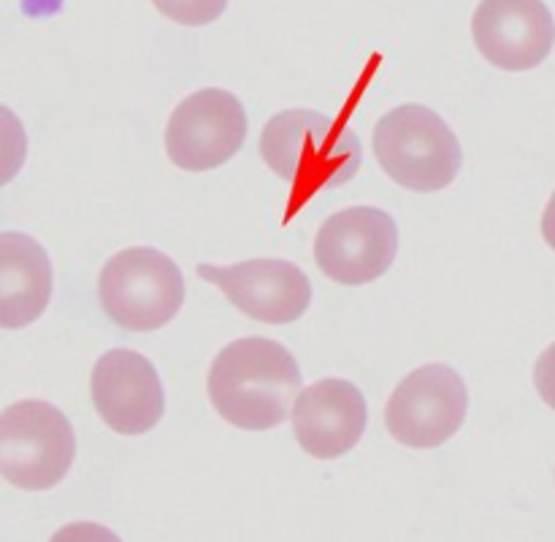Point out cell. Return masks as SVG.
<instances>
[{
  "label": "cell",
  "instance_id": "1",
  "mask_svg": "<svg viewBox=\"0 0 555 542\" xmlns=\"http://www.w3.org/2000/svg\"><path fill=\"white\" fill-rule=\"evenodd\" d=\"M260 157L291 188L287 217H293L320 190L356 179L363 152L358 136L336 117L312 108H291L266 122Z\"/></svg>",
  "mask_w": 555,
  "mask_h": 542
},
{
  "label": "cell",
  "instance_id": "2",
  "mask_svg": "<svg viewBox=\"0 0 555 542\" xmlns=\"http://www.w3.org/2000/svg\"><path fill=\"white\" fill-rule=\"evenodd\" d=\"M209 399L220 417L244 431H266L293 412L301 369L285 345L263 336L236 339L209 369Z\"/></svg>",
  "mask_w": 555,
  "mask_h": 542
},
{
  "label": "cell",
  "instance_id": "3",
  "mask_svg": "<svg viewBox=\"0 0 555 542\" xmlns=\"http://www.w3.org/2000/svg\"><path fill=\"white\" fill-rule=\"evenodd\" d=\"M374 155L385 173L412 193L444 190L459 177L464 160L450 125L421 103H404L379 119Z\"/></svg>",
  "mask_w": 555,
  "mask_h": 542
},
{
  "label": "cell",
  "instance_id": "4",
  "mask_svg": "<svg viewBox=\"0 0 555 542\" xmlns=\"http://www.w3.org/2000/svg\"><path fill=\"white\" fill-rule=\"evenodd\" d=\"M98 298L112 323L125 331H155L171 323L184 301V276L166 253L130 247L108 258Z\"/></svg>",
  "mask_w": 555,
  "mask_h": 542
},
{
  "label": "cell",
  "instance_id": "5",
  "mask_svg": "<svg viewBox=\"0 0 555 542\" xmlns=\"http://www.w3.org/2000/svg\"><path fill=\"white\" fill-rule=\"evenodd\" d=\"M74 455V428L57 406L41 399L5 406L0 417V472L11 486L25 491L57 486Z\"/></svg>",
  "mask_w": 555,
  "mask_h": 542
},
{
  "label": "cell",
  "instance_id": "6",
  "mask_svg": "<svg viewBox=\"0 0 555 542\" xmlns=\"http://www.w3.org/2000/svg\"><path fill=\"white\" fill-rule=\"evenodd\" d=\"M466 410L469 390L461 374L442 363H431L415 369L396 385L385 406V426L396 442L428 450L455 437L464 426Z\"/></svg>",
  "mask_w": 555,
  "mask_h": 542
},
{
  "label": "cell",
  "instance_id": "7",
  "mask_svg": "<svg viewBox=\"0 0 555 542\" xmlns=\"http://www.w3.org/2000/svg\"><path fill=\"white\" fill-rule=\"evenodd\" d=\"M399 253V228L385 209L350 206L320 225L314 238V263L339 285H369L393 266Z\"/></svg>",
  "mask_w": 555,
  "mask_h": 542
},
{
  "label": "cell",
  "instance_id": "8",
  "mask_svg": "<svg viewBox=\"0 0 555 542\" xmlns=\"http://www.w3.org/2000/svg\"><path fill=\"white\" fill-rule=\"evenodd\" d=\"M247 139V112L225 90H201L173 108L166 150L182 171H211L231 160Z\"/></svg>",
  "mask_w": 555,
  "mask_h": 542
},
{
  "label": "cell",
  "instance_id": "9",
  "mask_svg": "<svg viewBox=\"0 0 555 542\" xmlns=\"http://www.w3.org/2000/svg\"><path fill=\"white\" fill-rule=\"evenodd\" d=\"M198 274L220 287L233 307L260 323H296L312 301L309 276L296 263L280 258H255L233 266L204 263Z\"/></svg>",
  "mask_w": 555,
  "mask_h": 542
},
{
  "label": "cell",
  "instance_id": "10",
  "mask_svg": "<svg viewBox=\"0 0 555 542\" xmlns=\"http://www.w3.org/2000/svg\"><path fill=\"white\" fill-rule=\"evenodd\" d=\"M90 388L101 421L125 437L152 431L166 410L155 366L135 350H108L98 358Z\"/></svg>",
  "mask_w": 555,
  "mask_h": 542
},
{
  "label": "cell",
  "instance_id": "11",
  "mask_svg": "<svg viewBox=\"0 0 555 542\" xmlns=\"http://www.w3.org/2000/svg\"><path fill=\"white\" fill-rule=\"evenodd\" d=\"M472 36L488 63L502 70H531L551 54L555 22L542 0H482Z\"/></svg>",
  "mask_w": 555,
  "mask_h": 542
},
{
  "label": "cell",
  "instance_id": "12",
  "mask_svg": "<svg viewBox=\"0 0 555 542\" xmlns=\"http://www.w3.org/2000/svg\"><path fill=\"white\" fill-rule=\"evenodd\" d=\"M293 431L312 459H339L366 431V399L347 379H320L304 388L293 404Z\"/></svg>",
  "mask_w": 555,
  "mask_h": 542
},
{
  "label": "cell",
  "instance_id": "13",
  "mask_svg": "<svg viewBox=\"0 0 555 542\" xmlns=\"http://www.w3.org/2000/svg\"><path fill=\"white\" fill-rule=\"evenodd\" d=\"M52 298V263L27 233H0V323L25 328Z\"/></svg>",
  "mask_w": 555,
  "mask_h": 542
},
{
  "label": "cell",
  "instance_id": "14",
  "mask_svg": "<svg viewBox=\"0 0 555 542\" xmlns=\"http://www.w3.org/2000/svg\"><path fill=\"white\" fill-rule=\"evenodd\" d=\"M152 3L163 16L179 22V25L201 27L220 20L228 0H152Z\"/></svg>",
  "mask_w": 555,
  "mask_h": 542
},
{
  "label": "cell",
  "instance_id": "15",
  "mask_svg": "<svg viewBox=\"0 0 555 542\" xmlns=\"http://www.w3.org/2000/svg\"><path fill=\"white\" fill-rule=\"evenodd\" d=\"M534 385L540 390L542 401H545L551 410H555V341L537 358L534 366Z\"/></svg>",
  "mask_w": 555,
  "mask_h": 542
},
{
  "label": "cell",
  "instance_id": "16",
  "mask_svg": "<svg viewBox=\"0 0 555 542\" xmlns=\"http://www.w3.org/2000/svg\"><path fill=\"white\" fill-rule=\"evenodd\" d=\"M542 236H545V242L555 249V193L553 198L547 201L545 215H542Z\"/></svg>",
  "mask_w": 555,
  "mask_h": 542
}]
</instances>
